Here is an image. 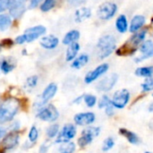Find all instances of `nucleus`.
<instances>
[{
	"instance_id": "1",
	"label": "nucleus",
	"mask_w": 153,
	"mask_h": 153,
	"mask_svg": "<svg viewBox=\"0 0 153 153\" xmlns=\"http://www.w3.org/2000/svg\"><path fill=\"white\" fill-rule=\"evenodd\" d=\"M21 108V101L17 98L9 97L4 100L0 103V125L4 126L14 120Z\"/></svg>"
},
{
	"instance_id": "2",
	"label": "nucleus",
	"mask_w": 153,
	"mask_h": 153,
	"mask_svg": "<svg viewBox=\"0 0 153 153\" xmlns=\"http://www.w3.org/2000/svg\"><path fill=\"white\" fill-rule=\"evenodd\" d=\"M100 59H105L109 56L117 48V39L114 35L107 34L100 37L97 42Z\"/></svg>"
},
{
	"instance_id": "3",
	"label": "nucleus",
	"mask_w": 153,
	"mask_h": 153,
	"mask_svg": "<svg viewBox=\"0 0 153 153\" xmlns=\"http://www.w3.org/2000/svg\"><path fill=\"white\" fill-rule=\"evenodd\" d=\"M35 112H36L35 114L36 118L45 123H49V124L56 123L60 117L59 110L54 104L51 103L43 106L42 108H39Z\"/></svg>"
},
{
	"instance_id": "4",
	"label": "nucleus",
	"mask_w": 153,
	"mask_h": 153,
	"mask_svg": "<svg viewBox=\"0 0 153 153\" xmlns=\"http://www.w3.org/2000/svg\"><path fill=\"white\" fill-rule=\"evenodd\" d=\"M57 91H58V86L56 83H55V82L48 83L44 88V90L42 91L40 95L37 98L36 101L34 102V104H33L34 109L38 110L39 108H42L43 106L48 104L49 101L56 95Z\"/></svg>"
},
{
	"instance_id": "5",
	"label": "nucleus",
	"mask_w": 153,
	"mask_h": 153,
	"mask_svg": "<svg viewBox=\"0 0 153 153\" xmlns=\"http://www.w3.org/2000/svg\"><path fill=\"white\" fill-rule=\"evenodd\" d=\"M21 141V133L20 132H9L5 134L3 139L0 141V153L11 152L16 149Z\"/></svg>"
},
{
	"instance_id": "6",
	"label": "nucleus",
	"mask_w": 153,
	"mask_h": 153,
	"mask_svg": "<svg viewBox=\"0 0 153 153\" xmlns=\"http://www.w3.org/2000/svg\"><path fill=\"white\" fill-rule=\"evenodd\" d=\"M147 34V30H140L137 32H134V34L128 39V41L121 48H125L126 52L124 55H134L138 47L141 46V44L145 40Z\"/></svg>"
},
{
	"instance_id": "7",
	"label": "nucleus",
	"mask_w": 153,
	"mask_h": 153,
	"mask_svg": "<svg viewBox=\"0 0 153 153\" xmlns=\"http://www.w3.org/2000/svg\"><path fill=\"white\" fill-rule=\"evenodd\" d=\"M100 127L89 126H86L81 133L80 137L77 139V144L81 148H85L90 145L93 140L100 134Z\"/></svg>"
},
{
	"instance_id": "8",
	"label": "nucleus",
	"mask_w": 153,
	"mask_h": 153,
	"mask_svg": "<svg viewBox=\"0 0 153 153\" xmlns=\"http://www.w3.org/2000/svg\"><path fill=\"white\" fill-rule=\"evenodd\" d=\"M77 135V126L74 124L67 123L65 124L61 128L60 131L54 140V143L56 144H61L64 143H68L73 141L75 136Z\"/></svg>"
},
{
	"instance_id": "9",
	"label": "nucleus",
	"mask_w": 153,
	"mask_h": 153,
	"mask_svg": "<svg viewBox=\"0 0 153 153\" xmlns=\"http://www.w3.org/2000/svg\"><path fill=\"white\" fill-rule=\"evenodd\" d=\"M117 12V5L113 2L102 3L97 11L98 17L102 21H108L112 19Z\"/></svg>"
},
{
	"instance_id": "10",
	"label": "nucleus",
	"mask_w": 153,
	"mask_h": 153,
	"mask_svg": "<svg viewBox=\"0 0 153 153\" xmlns=\"http://www.w3.org/2000/svg\"><path fill=\"white\" fill-rule=\"evenodd\" d=\"M130 99H131V94L129 91L126 89H121L114 93L111 99V102L115 108L123 109L127 106V104L130 101Z\"/></svg>"
},
{
	"instance_id": "11",
	"label": "nucleus",
	"mask_w": 153,
	"mask_h": 153,
	"mask_svg": "<svg viewBox=\"0 0 153 153\" xmlns=\"http://www.w3.org/2000/svg\"><path fill=\"white\" fill-rule=\"evenodd\" d=\"M96 121V115L91 111L80 112L74 116V123L76 126L86 127L91 126Z\"/></svg>"
},
{
	"instance_id": "12",
	"label": "nucleus",
	"mask_w": 153,
	"mask_h": 153,
	"mask_svg": "<svg viewBox=\"0 0 153 153\" xmlns=\"http://www.w3.org/2000/svg\"><path fill=\"white\" fill-rule=\"evenodd\" d=\"M108 69H109V65L107 63L98 65L93 70H91L86 74V75L84 76V82L86 84H91V83L94 82L99 78H100L102 75H104L108 71Z\"/></svg>"
},
{
	"instance_id": "13",
	"label": "nucleus",
	"mask_w": 153,
	"mask_h": 153,
	"mask_svg": "<svg viewBox=\"0 0 153 153\" xmlns=\"http://www.w3.org/2000/svg\"><path fill=\"white\" fill-rule=\"evenodd\" d=\"M118 78L119 77L117 74H111L99 81V82L96 85V89L101 92H108L115 87L118 81Z\"/></svg>"
},
{
	"instance_id": "14",
	"label": "nucleus",
	"mask_w": 153,
	"mask_h": 153,
	"mask_svg": "<svg viewBox=\"0 0 153 153\" xmlns=\"http://www.w3.org/2000/svg\"><path fill=\"white\" fill-rule=\"evenodd\" d=\"M47 32V29L45 26L43 25H37V26H33V27H30L28 28L25 31H24V36L26 39V42L27 43H30L38 39H39L41 36L45 35V33Z\"/></svg>"
},
{
	"instance_id": "15",
	"label": "nucleus",
	"mask_w": 153,
	"mask_h": 153,
	"mask_svg": "<svg viewBox=\"0 0 153 153\" xmlns=\"http://www.w3.org/2000/svg\"><path fill=\"white\" fill-rule=\"evenodd\" d=\"M140 52L141 56L138 57H135L134 61L136 63H141L143 60H146L148 58H151L153 56V42L152 40H146L143 41L140 46Z\"/></svg>"
},
{
	"instance_id": "16",
	"label": "nucleus",
	"mask_w": 153,
	"mask_h": 153,
	"mask_svg": "<svg viewBox=\"0 0 153 153\" xmlns=\"http://www.w3.org/2000/svg\"><path fill=\"white\" fill-rule=\"evenodd\" d=\"M8 10H9V14L12 18L18 19L24 14L26 11V5L25 3H22L16 0H12Z\"/></svg>"
},
{
	"instance_id": "17",
	"label": "nucleus",
	"mask_w": 153,
	"mask_h": 153,
	"mask_svg": "<svg viewBox=\"0 0 153 153\" xmlns=\"http://www.w3.org/2000/svg\"><path fill=\"white\" fill-rule=\"evenodd\" d=\"M39 45L41 48L47 50H53L56 48L59 45V39L55 35L43 36L39 40Z\"/></svg>"
},
{
	"instance_id": "18",
	"label": "nucleus",
	"mask_w": 153,
	"mask_h": 153,
	"mask_svg": "<svg viewBox=\"0 0 153 153\" xmlns=\"http://www.w3.org/2000/svg\"><path fill=\"white\" fill-rule=\"evenodd\" d=\"M146 22V18L142 14H136L131 20V23L129 26V30L133 33L137 32L138 30H142Z\"/></svg>"
},
{
	"instance_id": "19",
	"label": "nucleus",
	"mask_w": 153,
	"mask_h": 153,
	"mask_svg": "<svg viewBox=\"0 0 153 153\" xmlns=\"http://www.w3.org/2000/svg\"><path fill=\"white\" fill-rule=\"evenodd\" d=\"M91 10L89 7H80L78 8L75 13H74V21L77 23H81L83 22L84 21L88 20L89 18H91Z\"/></svg>"
},
{
	"instance_id": "20",
	"label": "nucleus",
	"mask_w": 153,
	"mask_h": 153,
	"mask_svg": "<svg viewBox=\"0 0 153 153\" xmlns=\"http://www.w3.org/2000/svg\"><path fill=\"white\" fill-rule=\"evenodd\" d=\"M80 49H81V46L78 42H74L68 45L67 49L65 51V60L67 62H72L77 56Z\"/></svg>"
},
{
	"instance_id": "21",
	"label": "nucleus",
	"mask_w": 153,
	"mask_h": 153,
	"mask_svg": "<svg viewBox=\"0 0 153 153\" xmlns=\"http://www.w3.org/2000/svg\"><path fill=\"white\" fill-rule=\"evenodd\" d=\"M119 134L121 135H123L127 140V142L129 143L133 144V145H137L141 142L139 136L135 133H134V132H132V131H130V130H128L126 128H120L119 129Z\"/></svg>"
},
{
	"instance_id": "22",
	"label": "nucleus",
	"mask_w": 153,
	"mask_h": 153,
	"mask_svg": "<svg viewBox=\"0 0 153 153\" xmlns=\"http://www.w3.org/2000/svg\"><path fill=\"white\" fill-rule=\"evenodd\" d=\"M80 36H81V33L78 30H75V29L71 30L65 34V36L62 39V43L64 45L68 46L72 43L77 42V40L80 39Z\"/></svg>"
},
{
	"instance_id": "23",
	"label": "nucleus",
	"mask_w": 153,
	"mask_h": 153,
	"mask_svg": "<svg viewBox=\"0 0 153 153\" xmlns=\"http://www.w3.org/2000/svg\"><path fill=\"white\" fill-rule=\"evenodd\" d=\"M90 61V56L87 54H81L79 56H77L71 64V67L74 69H81L82 67H84Z\"/></svg>"
},
{
	"instance_id": "24",
	"label": "nucleus",
	"mask_w": 153,
	"mask_h": 153,
	"mask_svg": "<svg viewBox=\"0 0 153 153\" xmlns=\"http://www.w3.org/2000/svg\"><path fill=\"white\" fill-rule=\"evenodd\" d=\"M60 131V126L57 123H51L47 126L45 130V134L48 140H55Z\"/></svg>"
},
{
	"instance_id": "25",
	"label": "nucleus",
	"mask_w": 153,
	"mask_h": 153,
	"mask_svg": "<svg viewBox=\"0 0 153 153\" xmlns=\"http://www.w3.org/2000/svg\"><path fill=\"white\" fill-rule=\"evenodd\" d=\"M116 29L120 33H126L128 30V21L125 14H120L116 20Z\"/></svg>"
},
{
	"instance_id": "26",
	"label": "nucleus",
	"mask_w": 153,
	"mask_h": 153,
	"mask_svg": "<svg viewBox=\"0 0 153 153\" xmlns=\"http://www.w3.org/2000/svg\"><path fill=\"white\" fill-rule=\"evenodd\" d=\"M15 64L8 58H2L0 60V71L4 74H8L13 71Z\"/></svg>"
},
{
	"instance_id": "27",
	"label": "nucleus",
	"mask_w": 153,
	"mask_h": 153,
	"mask_svg": "<svg viewBox=\"0 0 153 153\" xmlns=\"http://www.w3.org/2000/svg\"><path fill=\"white\" fill-rule=\"evenodd\" d=\"M27 138H28L27 141L32 146H34L37 143V142L39 138V128L37 127V126L32 125L30 126V128L29 129L28 134H27Z\"/></svg>"
},
{
	"instance_id": "28",
	"label": "nucleus",
	"mask_w": 153,
	"mask_h": 153,
	"mask_svg": "<svg viewBox=\"0 0 153 153\" xmlns=\"http://www.w3.org/2000/svg\"><path fill=\"white\" fill-rule=\"evenodd\" d=\"M12 22H13V18L10 16L9 13H0V30L1 31L7 30L12 25Z\"/></svg>"
},
{
	"instance_id": "29",
	"label": "nucleus",
	"mask_w": 153,
	"mask_h": 153,
	"mask_svg": "<svg viewBox=\"0 0 153 153\" xmlns=\"http://www.w3.org/2000/svg\"><path fill=\"white\" fill-rule=\"evenodd\" d=\"M75 151H76V144L73 141L58 144V148H57L58 153H74Z\"/></svg>"
},
{
	"instance_id": "30",
	"label": "nucleus",
	"mask_w": 153,
	"mask_h": 153,
	"mask_svg": "<svg viewBox=\"0 0 153 153\" xmlns=\"http://www.w3.org/2000/svg\"><path fill=\"white\" fill-rule=\"evenodd\" d=\"M134 73H135V75L138 77H143V78L152 77L153 76V65L138 67Z\"/></svg>"
},
{
	"instance_id": "31",
	"label": "nucleus",
	"mask_w": 153,
	"mask_h": 153,
	"mask_svg": "<svg viewBox=\"0 0 153 153\" xmlns=\"http://www.w3.org/2000/svg\"><path fill=\"white\" fill-rule=\"evenodd\" d=\"M39 83V76L38 75H31L28 77L25 81V88L28 91H32L38 86Z\"/></svg>"
},
{
	"instance_id": "32",
	"label": "nucleus",
	"mask_w": 153,
	"mask_h": 153,
	"mask_svg": "<svg viewBox=\"0 0 153 153\" xmlns=\"http://www.w3.org/2000/svg\"><path fill=\"white\" fill-rule=\"evenodd\" d=\"M83 102L85 103L86 107L91 108H94L96 104L98 103V99L93 94H90V93L83 94Z\"/></svg>"
},
{
	"instance_id": "33",
	"label": "nucleus",
	"mask_w": 153,
	"mask_h": 153,
	"mask_svg": "<svg viewBox=\"0 0 153 153\" xmlns=\"http://www.w3.org/2000/svg\"><path fill=\"white\" fill-rule=\"evenodd\" d=\"M56 2L57 0H43V2L40 4V10L45 13L48 12L56 6Z\"/></svg>"
},
{
	"instance_id": "34",
	"label": "nucleus",
	"mask_w": 153,
	"mask_h": 153,
	"mask_svg": "<svg viewBox=\"0 0 153 153\" xmlns=\"http://www.w3.org/2000/svg\"><path fill=\"white\" fill-rule=\"evenodd\" d=\"M115 146V140L113 137H108L104 140L103 143H102V152H109L110 150H112Z\"/></svg>"
},
{
	"instance_id": "35",
	"label": "nucleus",
	"mask_w": 153,
	"mask_h": 153,
	"mask_svg": "<svg viewBox=\"0 0 153 153\" xmlns=\"http://www.w3.org/2000/svg\"><path fill=\"white\" fill-rule=\"evenodd\" d=\"M142 90L143 92H149L153 91V76L146 78L145 81L142 83L141 85Z\"/></svg>"
},
{
	"instance_id": "36",
	"label": "nucleus",
	"mask_w": 153,
	"mask_h": 153,
	"mask_svg": "<svg viewBox=\"0 0 153 153\" xmlns=\"http://www.w3.org/2000/svg\"><path fill=\"white\" fill-rule=\"evenodd\" d=\"M6 128H7V131L9 132H20L22 128V124L20 123V121L14 119L9 123V126Z\"/></svg>"
},
{
	"instance_id": "37",
	"label": "nucleus",
	"mask_w": 153,
	"mask_h": 153,
	"mask_svg": "<svg viewBox=\"0 0 153 153\" xmlns=\"http://www.w3.org/2000/svg\"><path fill=\"white\" fill-rule=\"evenodd\" d=\"M111 99L108 96V95H103L98 101V107L99 108L102 109V108H105L107 106H108L109 104H111Z\"/></svg>"
},
{
	"instance_id": "38",
	"label": "nucleus",
	"mask_w": 153,
	"mask_h": 153,
	"mask_svg": "<svg viewBox=\"0 0 153 153\" xmlns=\"http://www.w3.org/2000/svg\"><path fill=\"white\" fill-rule=\"evenodd\" d=\"M51 146V141L50 140H46L43 143L40 144V146L39 147V152L38 153H48L50 147Z\"/></svg>"
},
{
	"instance_id": "39",
	"label": "nucleus",
	"mask_w": 153,
	"mask_h": 153,
	"mask_svg": "<svg viewBox=\"0 0 153 153\" xmlns=\"http://www.w3.org/2000/svg\"><path fill=\"white\" fill-rule=\"evenodd\" d=\"M12 0H0V13L9 9Z\"/></svg>"
},
{
	"instance_id": "40",
	"label": "nucleus",
	"mask_w": 153,
	"mask_h": 153,
	"mask_svg": "<svg viewBox=\"0 0 153 153\" xmlns=\"http://www.w3.org/2000/svg\"><path fill=\"white\" fill-rule=\"evenodd\" d=\"M105 113H106V115H107L108 117H111L114 116V114H115V108H114V106L112 105V103L109 104L108 106H107V107L105 108Z\"/></svg>"
},
{
	"instance_id": "41",
	"label": "nucleus",
	"mask_w": 153,
	"mask_h": 153,
	"mask_svg": "<svg viewBox=\"0 0 153 153\" xmlns=\"http://www.w3.org/2000/svg\"><path fill=\"white\" fill-rule=\"evenodd\" d=\"M88 0H67V3H68L69 5L76 7V6H79V5H81L82 4H84Z\"/></svg>"
},
{
	"instance_id": "42",
	"label": "nucleus",
	"mask_w": 153,
	"mask_h": 153,
	"mask_svg": "<svg viewBox=\"0 0 153 153\" xmlns=\"http://www.w3.org/2000/svg\"><path fill=\"white\" fill-rule=\"evenodd\" d=\"M15 43L18 44V45H22V44L26 43V39H25L24 34H22V35L17 36L15 38Z\"/></svg>"
},
{
	"instance_id": "43",
	"label": "nucleus",
	"mask_w": 153,
	"mask_h": 153,
	"mask_svg": "<svg viewBox=\"0 0 153 153\" xmlns=\"http://www.w3.org/2000/svg\"><path fill=\"white\" fill-rule=\"evenodd\" d=\"M42 2H43V0H30L29 6H30V8L33 9V8H36L39 5H40V4Z\"/></svg>"
},
{
	"instance_id": "44",
	"label": "nucleus",
	"mask_w": 153,
	"mask_h": 153,
	"mask_svg": "<svg viewBox=\"0 0 153 153\" xmlns=\"http://www.w3.org/2000/svg\"><path fill=\"white\" fill-rule=\"evenodd\" d=\"M82 101H83V95H80L73 100V103L74 105H80Z\"/></svg>"
},
{
	"instance_id": "45",
	"label": "nucleus",
	"mask_w": 153,
	"mask_h": 153,
	"mask_svg": "<svg viewBox=\"0 0 153 153\" xmlns=\"http://www.w3.org/2000/svg\"><path fill=\"white\" fill-rule=\"evenodd\" d=\"M7 133V128L4 126L0 125V141L3 139V137L5 135V134Z\"/></svg>"
},
{
	"instance_id": "46",
	"label": "nucleus",
	"mask_w": 153,
	"mask_h": 153,
	"mask_svg": "<svg viewBox=\"0 0 153 153\" xmlns=\"http://www.w3.org/2000/svg\"><path fill=\"white\" fill-rule=\"evenodd\" d=\"M148 110H149V112L153 113V102H152V103L149 105V107H148Z\"/></svg>"
},
{
	"instance_id": "47",
	"label": "nucleus",
	"mask_w": 153,
	"mask_h": 153,
	"mask_svg": "<svg viewBox=\"0 0 153 153\" xmlns=\"http://www.w3.org/2000/svg\"><path fill=\"white\" fill-rule=\"evenodd\" d=\"M16 1H19V2H22V3H26L28 0H16Z\"/></svg>"
},
{
	"instance_id": "48",
	"label": "nucleus",
	"mask_w": 153,
	"mask_h": 153,
	"mask_svg": "<svg viewBox=\"0 0 153 153\" xmlns=\"http://www.w3.org/2000/svg\"><path fill=\"white\" fill-rule=\"evenodd\" d=\"M144 153H152V152H145Z\"/></svg>"
},
{
	"instance_id": "49",
	"label": "nucleus",
	"mask_w": 153,
	"mask_h": 153,
	"mask_svg": "<svg viewBox=\"0 0 153 153\" xmlns=\"http://www.w3.org/2000/svg\"><path fill=\"white\" fill-rule=\"evenodd\" d=\"M152 96H153V93H152Z\"/></svg>"
}]
</instances>
